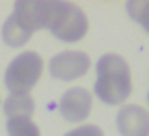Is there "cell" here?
I'll return each instance as SVG.
<instances>
[{
	"instance_id": "obj_7",
	"label": "cell",
	"mask_w": 149,
	"mask_h": 136,
	"mask_svg": "<svg viewBox=\"0 0 149 136\" xmlns=\"http://www.w3.org/2000/svg\"><path fill=\"white\" fill-rule=\"evenodd\" d=\"M34 110H36V103L29 93H10V96L3 103V112L7 119L32 117Z\"/></svg>"
},
{
	"instance_id": "obj_1",
	"label": "cell",
	"mask_w": 149,
	"mask_h": 136,
	"mask_svg": "<svg viewBox=\"0 0 149 136\" xmlns=\"http://www.w3.org/2000/svg\"><path fill=\"white\" fill-rule=\"evenodd\" d=\"M95 94L111 106L125 103L132 94V71L120 55L107 53L98 59Z\"/></svg>"
},
{
	"instance_id": "obj_12",
	"label": "cell",
	"mask_w": 149,
	"mask_h": 136,
	"mask_svg": "<svg viewBox=\"0 0 149 136\" xmlns=\"http://www.w3.org/2000/svg\"><path fill=\"white\" fill-rule=\"evenodd\" d=\"M148 101H149V93H148Z\"/></svg>"
},
{
	"instance_id": "obj_11",
	"label": "cell",
	"mask_w": 149,
	"mask_h": 136,
	"mask_svg": "<svg viewBox=\"0 0 149 136\" xmlns=\"http://www.w3.org/2000/svg\"><path fill=\"white\" fill-rule=\"evenodd\" d=\"M64 136H104V133L96 125H82L79 128L68 131Z\"/></svg>"
},
{
	"instance_id": "obj_3",
	"label": "cell",
	"mask_w": 149,
	"mask_h": 136,
	"mask_svg": "<svg viewBox=\"0 0 149 136\" xmlns=\"http://www.w3.org/2000/svg\"><path fill=\"white\" fill-rule=\"evenodd\" d=\"M43 72V58L36 51H23L5 69V87L10 93H29Z\"/></svg>"
},
{
	"instance_id": "obj_8",
	"label": "cell",
	"mask_w": 149,
	"mask_h": 136,
	"mask_svg": "<svg viewBox=\"0 0 149 136\" xmlns=\"http://www.w3.org/2000/svg\"><path fill=\"white\" fill-rule=\"evenodd\" d=\"M31 37H32V32L29 29H26L16 19V16L13 13L5 19L3 26H2V39L8 46H11V48L23 46L29 42Z\"/></svg>"
},
{
	"instance_id": "obj_2",
	"label": "cell",
	"mask_w": 149,
	"mask_h": 136,
	"mask_svg": "<svg viewBox=\"0 0 149 136\" xmlns=\"http://www.w3.org/2000/svg\"><path fill=\"white\" fill-rule=\"evenodd\" d=\"M47 29L61 42H79L88 32V18L80 7L71 2H50Z\"/></svg>"
},
{
	"instance_id": "obj_6",
	"label": "cell",
	"mask_w": 149,
	"mask_h": 136,
	"mask_svg": "<svg viewBox=\"0 0 149 136\" xmlns=\"http://www.w3.org/2000/svg\"><path fill=\"white\" fill-rule=\"evenodd\" d=\"M117 128L122 136H149V112L138 104H127L117 112Z\"/></svg>"
},
{
	"instance_id": "obj_4",
	"label": "cell",
	"mask_w": 149,
	"mask_h": 136,
	"mask_svg": "<svg viewBox=\"0 0 149 136\" xmlns=\"http://www.w3.org/2000/svg\"><path fill=\"white\" fill-rule=\"evenodd\" d=\"M91 64L90 56L80 50H64L50 59V74L52 77L63 82H71L84 77Z\"/></svg>"
},
{
	"instance_id": "obj_5",
	"label": "cell",
	"mask_w": 149,
	"mask_h": 136,
	"mask_svg": "<svg viewBox=\"0 0 149 136\" xmlns=\"http://www.w3.org/2000/svg\"><path fill=\"white\" fill-rule=\"evenodd\" d=\"M91 106H93V98L90 91L84 87H74L63 93L58 109L64 120L79 123L90 115Z\"/></svg>"
},
{
	"instance_id": "obj_10",
	"label": "cell",
	"mask_w": 149,
	"mask_h": 136,
	"mask_svg": "<svg viewBox=\"0 0 149 136\" xmlns=\"http://www.w3.org/2000/svg\"><path fill=\"white\" fill-rule=\"evenodd\" d=\"M127 13L146 32H149V0H130L125 5Z\"/></svg>"
},
{
	"instance_id": "obj_9",
	"label": "cell",
	"mask_w": 149,
	"mask_h": 136,
	"mask_svg": "<svg viewBox=\"0 0 149 136\" xmlns=\"http://www.w3.org/2000/svg\"><path fill=\"white\" fill-rule=\"evenodd\" d=\"M8 136H40V130L32 117L7 119Z\"/></svg>"
}]
</instances>
